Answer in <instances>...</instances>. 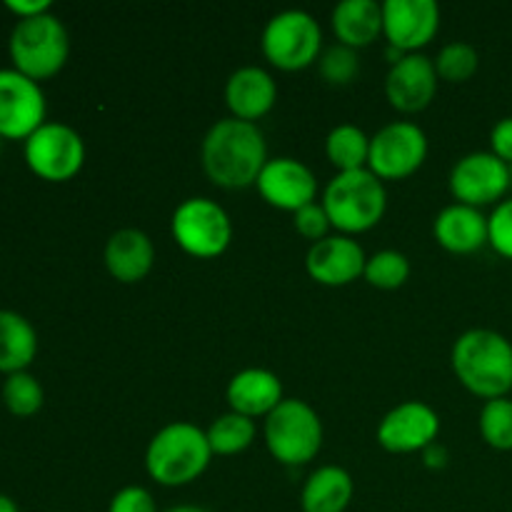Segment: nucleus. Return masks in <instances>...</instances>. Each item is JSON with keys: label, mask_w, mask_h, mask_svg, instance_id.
Segmentation results:
<instances>
[{"label": "nucleus", "mask_w": 512, "mask_h": 512, "mask_svg": "<svg viewBox=\"0 0 512 512\" xmlns=\"http://www.w3.org/2000/svg\"><path fill=\"white\" fill-rule=\"evenodd\" d=\"M230 410L250 420L268 418L283 403V383L273 370L245 368L230 378L225 390Z\"/></svg>", "instance_id": "19"}, {"label": "nucleus", "mask_w": 512, "mask_h": 512, "mask_svg": "<svg viewBox=\"0 0 512 512\" xmlns=\"http://www.w3.org/2000/svg\"><path fill=\"white\" fill-rule=\"evenodd\" d=\"M5 8L18 15V20H25L50 13V0H5Z\"/></svg>", "instance_id": "36"}, {"label": "nucleus", "mask_w": 512, "mask_h": 512, "mask_svg": "<svg viewBox=\"0 0 512 512\" xmlns=\"http://www.w3.org/2000/svg\"><path fill=\"white\" fill-rule=\"evenodd\" d=\"M213 460L208 433L193 423H170L150 438L145 470L163 488H185L208 470Z\"/></svg>", "instance_id": "3"}, {"label": "nucleus", "mask_w": 512, "mask_h": 512, "mask_svg": "<svg viewBox=\"0 0 512 512\" xmlns=\"http://www.w3.org/2000/svg\"><path fill=\"white\" fill-rule=\"evenodd\" d=\"M438 83L440 78L433 60L423 53H410L390 65L388 78H385V95H388V103L400 113H420L435 100Z\"/></svg>", "instance_id": "17"}, {"label": "nucleus", "mask_w": 512, "mask_h": 512, "mask_svg": "<svg viewBox=\"0 0 512 512\" xmlns=\"http://www.w3.org/2000/svg\"><path fill=\"white\" fill-rule=\"evenodd\" d=\"M255 188L265 203L285 213H298L318 198V178L313 170L303 160L288 158V155L270 158Z\"/></svg>", "instance_id": "15"}, {"label": "nucleus", "mask_w": 512, "mask_h": 512, "mask_svg": "<svg viewBox=\"0 0 512 512\" xmlns=\"http://www.w3.org/2000/svg\"><path fill=\"white\" fill-rule=\"evenodd\" d=\"M365 263H368V255L360 248L358 240L340 233L313 243L305 255V270L310 278L328 288H343L363 278Z\"/></svg>", "instance_id": "16"}, {"label": "nucleus", "mask_w": 512, "mask_h": 512, "mask_svg": "<svg viewBox=\"0 0 512 512\" xmlns=\"http://www.w3.org/2000/svg\"><path fill=\"white\" fill-rule=\"evenodd\" d=\"M105 268L118 283L135 285L150 275L155 265V245L138 228L115 230L105 243Z\"/></svg>", "instance_id": "20"}, {"label": "nucleus", "mask_w": 512, "mask_h": 512, "mask_svg": "<svg viewBox=\"0 0 512 512\" xmlns=\"http://www.w3.org/2000/svg\"><path fill=\"white\" fill-rule=\"evenodd\" d=\"M440 30V8L435 0H385L383 35L388 48L420 53Z\"/></svg>", "instance_id": "14"}, {"label": "nucleus", "mask_w": 512, "mask_h": 512, "mask_svg": "<svg viewBox=\"0 0 512 512\" xmlns=\"http://www.w3.org/2000/svg\"><path fill=\"white\" fill-rule=\"evenodd\" d=\"M488 245L503 258L512 260V198H505L488 215Z\"/></svg>", "instance_id": "32"}, {"label": "nucleus", "mask_w": 512, "mask_h": 512, "mask_svg": "<svg viewBox=\"0 0 512 512\" xmlns=\"http://www.w3.org/2000/svg\"><path fill=\"white\" fill-rule=\"evenodd\" d=\"M440 418L428 403L408 400L400 403L380 420L378 443L393 455L423 453L428 445L438 440Z\"/></svg>", "instance_id": "13"}, {"label": "nucleus", "mask_w": 512, "mask_h": 512, "mask_svg": "<svg viewBox=\"0 0 512 512\" xmlns=\"http://www.w3.org/2000/svg\"><path fill=\"white\" fill-rule=\"evenodd\" d=\"M0 140H3V138H0Z\"/></svg>", "instance_id": "41"}, {"label": "nucleus", "mask_w": 512, "mask_h": 512, "mask_svg": "<svg viewBox=\"0 0 512 512\" xmlns=\"http://www.w3.org/2000/svg\"><path fill=\"white\" fill-rule=\"evenodd\" d=\"M433 63L440 80H445V83H465V80H470L478 73L480 55L470 43L455 40V43H448L440 48L438 58Z\"/></svg>", "instance_id": "29"}, {"label": "nucleus", "mask_w": 512, "mask_h": 512, "mask_svg": "<svg viewBox=\"0 0 512 512\" xmlns=\"http://www.w3.org/2000/svg\"><path fill=\"white\" fill-rule=\"evenodd\" d=\"M265 445L280 465L298 468L318 458L323 448V420L313 405L298 398H285L265 418Z\"/></svg>", "instance_id": "6"}, {"label": "nucleus", "mask_w": 512, "mask_h": 512, "mask_svg": "<svg viewBox=\"0 0 512 512\" xmlns=\"http://www.w3.org/2000/svg\"><path fill=\"white\" fill-rule=\"evenodd\" d=\"M455 378L465 390L488 400L508 398L512 390V343L498 330H465L450 353Z\"/></svg>", "instance_id": "2"}, {"label": "nucleus", "mask_w": 512, "mask_h": 512, "mask_svg": "<svg viewBox=\"0 0 512 512\" xmlns=\"http://www.w3.org/2000/svg\"><path fill=\"white\" fill-rule=\"evenodd\" d=\"M510 173H512V165H510Z\"/></svg>", "instance_id": "40"}, {"label": "nucleus", "mask_w": 512, "mask_h": 512, "mask_svg": "<svg viewBox=\"0 0 512 512\" xmlns=\"http://www.w3.org/2000/svg\"><path fill=\"white\" fill-rule=\"evenodd\" d=\"M428 135L410 120H395L370 138L368 170L380 180H405L423 168Z\"/></svg>", "instance_id": "10"}, {"label": "nucleus", "mask_w": 512, "mask_h": 512, "mask_svg": "<svg viewBox=\"0 0 512 512\" xmlns=\"http://www.w3.org/2000/svg\"><path fill=\"white\" fill-rule=\"evenodd\" d=\"M330 23L340 45L368 48L383 35V5L375 0H343L333 8Z\"/></svg>", "instance_id": "22"}, {"label": "nucleus", "mask_w": 512, "mask_h": 512, "mask_svg": "<svg viewBox=\"0 0 512 512\" xmlns=\"http://www.w3.org/2000/svg\"><path fill=\"white\" fill-rule=\"evenodd\" d=\"M23 158L30 173L40 180L68 183L83 170L85 143L75 128L48 120L25 140Z\"/></svg>", "instance_id": "9"}, {"label": "nucleus", "mask_w": 512, "mask_h": 512, "mask_svg": "<svg viewBox=\"0 0 512 512\" xmlns=\"http://www.w3.org/2000/svg\"><path fill=\"white\" fill-rule=\"evenodd\" d=\"M205 433H208V443L213 455L228 458V455H238L243 450H248L253 445L255 435H258V428H255V420L230 410V413L215 418L213 425Z\"/></svg>", "instance_id": "26"}, {"label": "nucleus", "mask_w": 512, "mask_h": 512, "mask_svg": "<svg viewBox=\"0 0 512 512\" xmlns=\"http://www.w3.org/2000/svg\"><path fill=\"white\" fill-rule=\"evenodd\" d=\"M260 50L273 68L285 73L305 70L323 53V28L305 10H283L265 23Z\"/></svg>", "instance_id": "7"}, {"label": "nucleus", "mask_w": 512, "mask_h": 512, "mask_svg": "<svg viewBox=\"0 0 512 512\" xmlns=\"http://www.w3.org/2000/svg\"><path fill=\"white\" fill-rule=\"evenodd\" d=\"M353 475L340 465H323L305 480L300 490L303 512H345L353 500Z\"/></svg>", "instance_id": "23"}, {"label": "nucleus", "mask_w": 512, "mask_h": 512, "mask_svg": "<svg viewBox=\"0 0 512 512\" xmlns=\"http://www.w3.org/2000/svg\"><path fill=\"white\" fill-rule=\"evenodd\" d=\"M490 153L498 155L503 163L512 165V115L498 120L490 130Z\"/></svg>", "instance_id": "35"}, {"label": "nucleus", "mask_w": 512, "mask_h": 512, "mask_svg": "<svg viewBox=\"0 0 512 512\" xmlns=\"http://www.w3.org/2000/svg\"><path fill=\"white\" fill-rule=\"evenodd\" d=\"M480 435L495 450H512V400H488L480 410Z\"/></svg>", "instance_id": "30"}, {"label": "nucleus", "mask_w": 512, "mask_h": 512, "mask_svg": "<svg viewBox=\"0 0 512 512\" xmlns=\"http://www.w3.org/2000/svg\"><path fill=\"white\" fill-rule=\"evenodd\" d=\"M170 233L185 255L213 260L228 250L233 240V220L215 200L188 198L175 208Z\"/></svg>", "instance_id": "8"}, {"label": "nucleus", "mask_w": 512, "mask_h": 512, "mask_svg": "<svg viewBox=\"0 0 512 512\" xmlns=\"http://www.w3.org/2000/svg\"><path fill=\"white\" fill-rule=\"evenodd\" d=\"M325 158L330 160L338 173H353V170L368 168L370 138L363 128L353 123L335 125L325 138Z\"/></svg>", "instance_id": "25"}, {"label": "nucleus", "mask_w": 512, "mask_h": 512, "mask_svg": "<svg viewBox=\"0 0 512 512\" xmlns=\"http://www.w3.org/2000/svg\"><path fill=\"white\" fill-rule=\"evenodd\" d=\"M448 460H450L448 448H445L443 443H438V440H435L433 445H428V448L423 450V463H425V468H430V470H443L445 465H448Z\"/></svg>", "instance_id": "37"}, {"label": "nucleus", "mask_w": 512, "mask_h": 512, "mask_svg": "<svg viewBox=\"0 0 512 512\" xmlns=\"http://www.w3.org/2000/svg\"><path fill=\"white\" fill-rule=\"evenodd\" d=\"M448 185L455 203L470 205V208L498 205L503 203L512 185L510 165L490 150H475L453 165Z\"/></svg>", "instance_id": "11"}, {"label": "nucleus", "mask_w": 512, "mask_h": 512, "mask_svg": "<svg viewBox=\"0 0 512 512\" xmlns=\"http://www.w3.org/2000/svg\"><path fill=\"white\" fill-rule=\"evenodd\" d=\"M3 403L18 418H30L38 413L45 403V390L40 380L33 373L23 370V373L5 375L3 383Z\"/></svg>", "instance_id": "27"}, {"label": "nucleus", "mask_w": 512, "mask_h": 512, "mask_svg": "<svg viewBox=\"0 0 512 512\" xmlns=\"http://www.w3.org/2000/svg\"><path fill=\"white\" fill-rule=\"evenodd\" d=\"M293 225L295 230H298V235H303L305 240H310V243H320V240H325L330 235V218L328 213H325V208L320 203H313V205H305L303 210H298V213H293Z\"/></svg>", "instance_id": "33"}, {"label": "nucleus", "mask_w": 512, "mask_h": 512, "mask_svg": "<svg viewBox=\"0 0 512 512\" xmlns=\"http://www.w3.org/2000/svg\"><path fill=\"white\" fill-rule=\"evenodd\" d=\"M8 53L18 73L40 83L65 68L70 55V35L58 15H35L15 23L8 40Z\"/></svg>", "instance_id": "5"}, {"label": "nucleus", "mask_w": 512, "mask_h": 512, "mask_svg": "<svg viewBox=\"0 0 512 512\" xmlns=\"http://www.w3.org/2000/svg\"><path fill=\"white\" fill-rule=\"evenodd\" d=\"M108 512H158L155 498L143 485H125L110 500Z\"/></svg>", "instance_id": "34"}, {"label": "nucleus", "mask_w": 512, "mask_h": 512, "mask_svg": "<svg viewBox=\"0 0 512 512\" xmlns=\"http://www.w3.org/2000/svg\"><path fill=\"white\" fill-rule=\"evenodd\" d=\"M318 73L320 78L328 85H335V88H343V85H350L360 73V58L358 50L348 48V45H330L320 53L318 58Z\"/></svg>", "instance_id": "31"}, {"label": "nucleus", "mask_w": 512, "mask_h": 512, "mask_svg": "<svg viewBox=\"0 0 512 512\" xmlns=\"http://www.w3.org/2000/svg\"><path fill=\"white\" fill-rule=\"evenodd\" d=\"M165 512H210L205 508H198V505H175V508L165 510Z\"/></svg>", "instance_id": "39"}, {"label": "nucleus", "mask_w": 512, "mask_h": 512, "mask_svg": "<svg viewBox=\"0 0 512 512\" xmlns=\"http://www.w3.org/2000/svg\"><path fill=\"white\" fill-rule=\"evenodd\" d=\"M278 103V83L273 75L258 65H245L238 68L225 83V105L230 110V118L255 123L265 118Z\"/></svg>", "instance_id": "18"}, {"label": "nucleus", "mask_w": 512, "mask_h": 512, "mask_svg": "<svg viewBox=\"0 0 512 512\" xmlns=\"http://www.w3.org/2000/svg\"><path fill=\"white\" fill-rule=\"evenodd\" d=\"M48 115L40 83L15 68H0V138L28 140Z\"/></svg>", "instance_id": "12"}, {"label": "nucleus", "mask_w": 512, "mask_h": 512, "mask_svg": "<svg viewBox=\"0 0 512 512\" xmlns=\"http://www.w3.org/2000/svg\"><path fill=\"white\" fill-rule=\"evenodd\" d=\"M0 512H20L18 505H15V500L10 498V495L0 493Z\"/></svg>", "instance_id": "38"}, {"label": "nucleus", "mask_w": 512, "mask_h": 512, "mask_svg": "<svg viewBox=\"0 0 512 512\" xmlns=\"http://www.w3.org/2000/svg\"><path fill=\"white\" fill-rule=\"evenodd\" d=\"M200 160L210 183L225 190H243L258 183L268 163V143L258 123L223 118L205 133Z\"/></svg>", "instance_id": "1"}, {"label": "nucleus", "mask_w": 512, "mask_h": 512, "mask_svg": "<svg viewBox=\"0 0 512 512\" xmlns=\"http://www.w3.org/2000/svg\"><path fill=\"white\" fill-rule=\"evenodd\" d=\"M38 355V333L25 315L0 310V373H23Z\"/></svg>", "instance_id": "24"}, {"label": "nucleus", "mask_w": 512, "mask_h": 512, "mask_svg": "<svg viewBox=\"0 0 512 512\" xmlns=\"http://www.w3.org/2000/svg\"><path fill=\"white\" fill-rule=\"evenodd\" d=\"M363 278L378 290H398L408 283L410 260L400 250H378L365 263Z\"/></svg>", "instance_id": "28"}, {"label": "nucleus", "mask_w": 512, "mask_h": 512, "mask_svg": "<svg viewBox=\"0 0 512 512\" xmlns=\"http://www.w3.org/2000/svg\"><path fill=\"white\" fill-rule=\"evenodd\" d=\"M320 205L340 235H360L383 220L388 210V190L368 168L338 173L325 185Z\"/></svg>", "instance_id": "4"}, {"label": "nucleus", "mask_w": 512, "mask_h": 512, "mask_svg": "<svg viewBox=\"0 0 512 512\" xmlns=\"http://www.w3.org/2000/svg\"><path fill=\"white\" fill-rule=\"evenodd\" d=\"M433 235L453 255H473L488 245V215L480 208L453 203L435 218Z\"/></svg>", "instance_id": "21"}]
</instances>
